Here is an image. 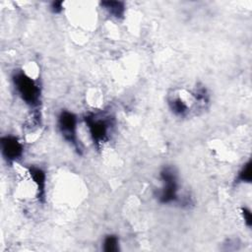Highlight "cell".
<instances>
[{
	"instance_id": "cell-5",
	"label": "cell",
	"mask_w": 252,
	"mask_h": 252,
	"mask_svg": "<svg viewBox=\"0 0 252 252\" xmlns=\"http://www.w3.org/2000/svg\"><path fill=\"white\" fill-rule=\"evenodd\" d=\"M0 145L2 156L7 161L13 162L23 157L24 146L17 137L12 135L4 136L0 140Z\"/></svg>"
},
{
	"instance_id": "cell-4",
	"label": "cell",
	"mask_w": 252,
	"mask_h": 252,
	"mask_svg": "<svg viewBox=\"0 0 252 252\" xmlns=\"http://www.w3.org/2000/svg\"><path fill=\"white\" fill-rule=\"evenodd\" d=\"M77 116L68 110H62L57 118V127L64 140L71 144L77 153L81 154L82 148L77 135Z\"/></svg>"
},
{
	"instance_id": "cell-3",
	"label": "cell",
	"mask_w": 252,
	"mask_h": 252,
	"mask_svg": "<svg viewBox=\"0 0 252 252\" xmlns=\"http://www.w3.org/2000/svg\"><path fill=\"white\" fill-rule=\"evenodd\" d=\"M161 188L158 192V200L161 204H170L179 200V182L175 169L172 166H164L159 172Z\"/></svg>"
},
{
	"instance_id": "cell-2",
	"label": "cell",
	"mask_w": 252,
	"mask_h": 252,
	"mask_svg": "<svg viewBox=\"0 0 252 252\" xmlns=\"http://www.w3.org/2000/svg\"><path fill=\"white\" fill-rule=\"evenodd\" d=\"M13 85L18 95L31 107L40 103V87L36 81L23 71H15L12 76Z\"/></svg>"
},
{
	"instance_id": "cell-7",
	"label": "cell",
	"mask_w": 252,
	"mask_h": 252,
	"mask_svg": "<svg viewBox=\"0 0 252 252\" xmlns=\"http://www.w3.org/2000/svg\"><path fill=\"white\" fill-rule=\"evenodd\" d=\"M168 105L174 115L184 117L189 112L188 104L178 95H172L168 98Z\"/></svg>"
},
{
	"instance_id": "cell-10",
	"label": "cell",
	"mask_w": 252,
	"mask_h": 252,
	"mask_svg": "<svg viewBox=\"0 0 252 252\" xmlns=\"http://www.w3.org/2000/svg\"><path fill=\"white\" fill-rule=\"evenodd\" d=\"M103 250L105 252H116L119 250V239L116 235L109 234L103 239Z\"/></svg>"
},
{
	"instance_id": "cell-6",
	"label": "cell",
	"mask_w": 252,
	"mask_h": 252,
	"mask_svg": "<svg viewBox=\"0 0 252 252\" xmlns=\"http://www.w3.org/2000/svg\"><path fill=\"white\" fill-rule=\"evenodd\" d=\"M28 172L35 184L37 191V198L39 201L43 202L45 199V187H46V175L45 172L37 166H30Z\"/></svg>"
},
{
	"instance_id": "cell-8",
	"label": "cell",
	"mask_w": 252,
	"mask_h": 252,
	"mask_svg": "<svg viewBox=\"0 0 252 252\" xmlns=\"http://www.w3.org/2000/svg\"><path fill=\"white\" fill-rule=\"evenodd\" d=\"M100 5L109 15L116 19L123 18L125 14V5L121 1H102Z\"/></svg>"
},
{
	"instance_id": "cell-12",
	"label": "cell",
	"mask_w": 252,
	"mask_h": 252,
	"mask_svg": "<svg viewBox=\"0 0 252 252\" xmlns=\"http://www.w3.org/2000/svg\"><path fill=\"white\" fill-rule=\"evenodd\" d=\"M50 10L54 14H59L63 10V1H54L50 5Z\"/></svg>"
},
{
	"instance_id": "cell-11",
	"label": "cell",
	"mask_w": 252,
	"mask_h": 252,
	"mask_svg": "<svg viewBox=\"0 0 252 252\" xmlns=\"http://www.w3.org/2000/svg\"><path fill=\"white\" fill-rule=\"evenodd\" d=\"M240 214L242 216V219L245 222V224L250 227L252 224V217H251V212L249 209H247L246 207H242L240 210Z\"/></svg>"
},
{
	"instance_id": "cell-1",
	"label": "cell",
	"mask_w": 252,
	"mask_h": 252,
	"mask_svg": "<svg viewBox=\"0 0 252 252\" xmlns=\"http://www.w3.org/2000/svg\"><path fill=\"white\" fill-rule=\"evenodd\" d=\"M85 123L92 141L97 148L108 141L114 124L113 118L104 112H90L85 116Z\"/></svg>"
},
{
	"instance_id": "cell-9",
	"label": "cell",
	"mask_w": 252,
	"mask_h": 252,
	"mask_svg": "<svg viewBox=\"0 0 252 252\" xmlns=\"http://www.w3.org/2000/svg\"><path fill=\"white\" fill-rule=\"evenodd\" d=\"M251 161L248 160L243 164L241 169L238 171L235 182L236 183H250L251 182Z\"/></svg>"
}]
</instances>
